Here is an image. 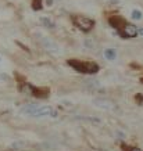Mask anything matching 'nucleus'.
I'll list each match as a JSON object with an SVG mask.
<instances>
[{"label":"nucleus","instance_id":"1","mask_svg":"<svg viewBox=\"0 0 143 151\" xmlns=\"http://www.w3.org/2000/svg\"><path fill=\"white\" fill-rule=\"evenodd\" d=\"M15 79H17V89L24 94L32 96L35 99H47L50 96V89L49 87L33 86L29 82H27L25 78L21 76L20 73H15Z\"/></svg>","mask_w":143,"mask_h":151},{"label":"nucleus","instance_id":"2","mask_svg":"<svg viewBox=\"0 0 143 151\" xmlns=\"http://www.w3.org/2000/svg\"><path fill=\"white\" fill-rule=\"evenodd\" d=\"M20 111L24 115L32 116V118H45V116H50V118H56L58 112L49 105H36V104H27L21 107Z\"/></svg>","mask_w":143,"mask_h":151},{"label":"nucleus","instance_id":"3","mask_svg":"<svg viewBox=\"0 0 143 151\" xmlns=\"http://www.w3.org/2000/svg\"><path fill=\"white\" fill-rule=\"evenodd\" d=\"M67 64L77 72L83 73V75H93L100 71V65L95 61H83L78 58H69L67 60Z\"/></svg>","mask_w":143,"mask_h":151},{"label":"nucleus","instance_id":"4","mask_svg":"<svg viewBox=\"0 0 143 151\" xmlns=\"http://www.w3.org/2000/svg\"><path fill=\"white\" fill-rule=\"evenodd\" d=\"M71 22L74 24V27H77L79 31H82L85 33H89L96 25V21L93 18H89V17H85V15H81V14H72L71 15Z\"/></svg>","mask_w":143,"mask_h":151},{"label":"nucleus","instance_id":"5","mask_svg":"<svg viewBox=\"0 0 143 151\" xmlns=\"http://www.w3.org/2000/svg\"><path fill=\"white\" fill-rule=\"evenodd\" d=\"M107 21H108V24L116 29L117 32H120L121 29L126 25V22H128L120 14H110V15H107Z\"/></svg>","mask_w":143,"mask_h":151},{"label":"nucleus","instance_id":"6","mask_svg":"<svg viewBox=\"0 0 143 151\" xmlns=\"http://www.w3.org/2000/svg\"><path fill=\"white\" fill-rule=\"evenodd\" d=\"M118 35H120L122 39H134V37H136L139 35L138 27L134 25V24L126 22V25H125L120 32H118Z\"/></svg>","mask_w":143,"mask_h":151},{"label":"nucleus","instance_id":"7","mask_svg":"<svg viewBox=\"0 0 143 151\" xmlns=\"http://www.w3.org/2000/svg\"><path fill=\"white\" fill-rule=\"evenodd\" d=\"M40 43H42V46L45 47L46 50H49V51H51V53H58V49L60 47L56 45L54 42L51 40V39H49V37H45V36H42L40 37Z\"/></svg>","mask_w":143,"mask_h":151},{"label":"nucleus","instance_id":"8","mask_svg":"<svg viewBox=\"0 0 143 151\" xmlns=\"http://www.w3.org/2000/svg\"><path fill=\"white\" fill-rule=\"evenodd\" d=\"M93 103H95V105H96V107L103 108V110H116V105L113 104L111 101L103 100V99H96Z\"/></svg>","mask_w":143,"mask_h":151},{"label":"nucleus","instance_id":"9","mask_svg":"<svg viewBox=\"0 0 143 151\" xmlns=\"http://www.w3.org/2000/svg\"><path fill=\"white\" fill-rule=\"evenodd\" d=\"M104 57H106V60H108V61H114L117 57L116 49H106V50H104Z\"/></svg>","mask_w":143,"mask_h":151},{"label":"nucleus","instance_id":"10","mask_svg":"<svg viewBox=\"0 0 143 151\" xmlns=\"http://www.w3.org/2000/svg\"><path fill=\"white\" fill-rule=\"evenodd\" d=\"M31 7L33 11H40L43 9V0H32L31 1Z\"/></svg>","mask_w":143,"mask_h":151},{"label":"nucleus","instance_id":"11","mask_svg":"<svg viewBox=\"0 0 143 151\" xmlns=\"http://www.w3.org/2000/svg\"><path fill=\"white\" fill-rule=\"evenodd\" d=\"M40 22L43 24V25H45L46 28H49V29L54 28V22H53L50 18H47V17H42V18H40Z\"/></svg>","mask_w":143,"mask_h":151},{"label":"nucleus","instance_id":"12","mask_svg":"<svg viewBox=\"0 0 143 151\" xmlns=\"http://www.w3.org/2000/svg\"><path fill=\"white\" fill-rule=\"evenodd\" d=\"M131 18L135 19V21H139V19L143 18V13L140 10H134V11L131 13Z\"/></svg>","mask_w":143,"mask_h":151},{"label":"nucleus","instance_id":"13","mask_svg":"<svg viewBox=\"0 0 143 151\" xmlns=\"http://www.w3.org/2000/svg\"><path fill=\"white\" fill-rule=\"evenodd\" d=\"M121 150H122V151H142L139 147L128 146V144H121Z\"/></svg>","mask_w":143,"mask_h":151},{"label":"nucleus","instance_id":"14","mask_svg":"<svg viewBox=\"0 0 143 151\" xmlns=\"http://www.w3.org/2000/svg\"><path fill=\"white\" fill-rule=\"evenodd\" d=\"M134 99H135V103L138 105H143V94L142 93H136Z\"/></svg>","mask_w":143,"mask_h":151},{"label":"nucleus","instance_id":"15","mask_svg":"<svg viewBox=\"0 0 143 151\" xmlns=\"http://www.w3.org/2000/svg\"><path fill=\"white\" fill-rule=\"evenodd\" d=\"M46 4L47 6H53V0H46Z\"/></svg>","mask_w":143,"mask_h":151},{"label":"nucleus","instance_id":"16","mask_svg":"<svg viewBox=\"0 0 143 151\" xmlns=\"http://www.w3.org/2000/svg\"><path fill=\"white\" fill-rule=\"evenodd\" d=\"M140 82L143 83V75H142V76H140Z\"/></svg>","mask_w":143,"mask_h":151}]
</instances>
